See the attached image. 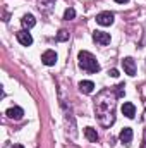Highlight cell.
<instances>
[{
    "label": "cell",
    "instance_id": "6da1fadb",
    "mask_svg": "<svg viewBox=\"0 0 146 148\" xmlns=\"http://www.w3.org/2000/svg\"><path fill=\"white\" fill-rule=\"evenodd\" d=\"M95 110H96V115L100 119V122L108 127L115 122V115H113V110H115V102L113 100H105V91L95 100Z\"/></svg>",
    "mask_w": 146,
    "mask_h": 148
},
{
    "label": "cell",
    "instance_id": "7a4b0ae2",
    "mask_svg": "<svg viewBox=\"0 0 146 148\" xmlns=\"http://www.w3.org/2000/svg\"><path fill=\"white\" fill-rule=\"evenodd\" d=\"M77 59H79V66H81L84 71H88V73H91V74H96L100 71V64L96 62V59H95L93 53L83 50V52H79Z\"/></svg>",
    "mask_w": 146,
    "mask_h": 148
},
{
    "label": "cell",
    "instance_id": "3957f363",
    "mask_svg": "<svg viewBox=\"0 0 146 148\" xmlns=\"http://www.w3.org/2000/svg\"><path fill=\"white\" fill-rule=\"evenodd\" d=\"M96 23H98L100 26H110V24L113 23V14L108 12V10L100 12V14L96 16Z\"/></svg>",
    "mask_w": 146,
    "mask_h": 148
},
{
    "label": "cell",
    "instance_id": "277c9868",
    "mask_svg": "<svg viewBox=\"0 0 146 148\" xmlns=\"http://www.w3.org/2000/svg\"><path fill=\"white\" fill-rule=\"evenodd\" d=\"M16 38H17V41H19L21 45H24V47H29V45L33 43V36L28 33V29L17 31V33H16Z\"/></svg>",
    "mask_w": 146,
    "mask_h": 148
},
{
    "label": "cell",
    "instance_id": "5b68a950",
    "mask_svg": "<svg viewBox=\"0 0 146 148\" xmlns=\"http://www.w3.org/2000/svg\"><path fill=\"white\" fill-rule=\"evenodd\" d=\"M41 62H43L45 66H55V62H57V53H55L53 50H46V52H43V55H41Z\"/></svg>",
    "mask_w": 146,
    "mask_h": 148
},
{
    "label": "cell",
    "instance_id": "8992f818",
    "mask_svg": "<svg viewBox=\"0 0 146 148\" xmlns=\"http://www.w3.org/2000/svg\"><path fill=\"white\" fill-rule=\"evenodd\" d=\"M122 67H124L126 74H129V76H136V64H134V60H132L131 57H126V59L122 60Z\"/></svg>",
    "mask_w": 146,
    "mask_h": 148
},
{
    "label": "cell",
    "instance_id": "52a82bcc",
    "mask_svg": "<svg viewBox=\"0 0 146 148\" xmlns=\"http://www.w3.org/2000/svg\"><path fill=\"white\" fill-rule=\"evenodd\" d=\"M93 40L100 45H108L110 43V35L105 33V31H95L93 33Z\"/></svg>",
    "mask_w": 146,
    "mask_h": 148
},
{
    "label": "cell",
    "instance_id": "ba28073f",
    "mask_svg": "<svg viewBox=\"0 0 146 148\" xmlns=\"http://www.w3.org/2000/svg\"><path fill=\"white\" fill-rule=\"evenodd\" d=\"M5 115H7L9 119H14V121H19V119H23V115H24V110H23L21 107H10L9 110L5 112Z\"/></svg>",
    "mask_w": 146,
    "mask_h": 148
},
{
    "label": "cell",
    "instance_id": "9c48e42d",
    "mask_svg": "<svg viewBox=\"0 0 146 148\" xmlns=\"http://www.w3.org/2000/svg\"><path fill=\"white\" fill-rule=\"evenodd\" d=\"M119 138H120V141H122V143L129 145V143L132 141V129H131V127H124V129L120 131Z\"/></svg>",
    "mask_w": 146,
    "mask_h": 148
},
{
    "label": "cell",
    "instance_id": "30bf717a",
    "mask_svg": "<svg viewBox=\"0 0 146 148\" xmlns=\"http://www.w3.org/2000/svg\"><path fill=\"white\" fill-rule=\"evenodd\" d=\"M122 114H124L126 117L132 119V117L136 115V107H134V103H131V102H126V103L122 105Z\"/></svg>",
    "mask_w": 146,
    "mask_h": 148
},
{
    "label": "cell",
    "instance_id": "8fae6325",
    "mask_svg": "<svg viewBox=\"0 0 146 148\" xmlns=\"http://www.w3.org/2000/svg\"><path fill=\"white\" fill-rule=\"evenodd\" d=\"M21 24H23V28H24V29H31V28L36 24V19H35V16L26 14V16L21 19Z\"/></svg>",
    "mask_w": 146,
    "mask_h": 148
},
{
    "label": "cell",
    "instance_id": "7c38bea8",
    "mask_svg": "<svg viewBox=\"0 0 146 148\" xmlns=\"http://www.w3.org/2000/svg\"><path fill=\"white\" fill-rule=\"evenodd\" d=\"M79 90H81L83 93L89 95V93H93V90H95V83H93V81H81V83H79Z\"/></svg>",
    "mask_w": 146,
    "mask_h": 148
},
{
    "label": "cell",
    "instance_id": "4fadbf2b",
    "mask_svg": "<svg viewBox=\"0 0 146 148\" xmlns=\"http://www.w3.org/2000/svg\"><path fill=\"white\" fill-rule=\"evenodd\" d=\"M84 136L89 140V141H98V133H96V129H93V127H86L84 129Z\"/></svg>",
    "mask_w": 146,
    "mask_h": 148
},
{
    "label": "cell",
    "instance_id": "5bb4252c",
    "mask_svg": "<svg viewBox=\"0 0 146 148\" xmlns=\"http://www.w3.org/2000/svg\"><path fill=\"white\" fill-rule=\"evenodd\" d=\"M74 17H76V10H74L72 7L67 9V10L64 12V19H65V21H71V19H74Z\"/></svg>",
    "mask_w": 146,
    "mask_h": 148
},
{
    "label": "cell",
    "instance_id": "9a60e30c",
    "mask_svg": "<svg viewBox=\"0 0 146 148\" xmlns=\"http://www.w3.org/2000/svg\"><path fill=\"white\" fill-rule=\"evenodd\" d=\"M57 40H59V41H65V40H69V33H67L65 29H60L59 35H57Z\"/></svg>",
    "mask_w": 146,
    "mask_h": 148
},
{
    "label": "cell",
    "instance_id": "2e32d148",
    "mask_svg": "<svg viewBox=\"0 0 146 148\" xmlns=\"http://www.w3.org/2000/svg\"><path fill=\"white\" fill-rule=\"evenodd\" d=\"M115 90H117V98H122L124 93H126V91H124V83H120L119 86H115Z\"/></svg>",
    "mask_w": 146,
    "mask_h": 148
},
{
    "label": "cell",
    "instance_id": "e0dca14e",
    "mask_svg": "<svg viewBox=\"0 0 146 148\" xmlns=\"http://www.w3.org/2000/svg\"><path fill=\"white\" fill-rule=\"evenodd\" d=\"M108 74L112 76V77H119V71H117V69H110Z\"/></svg>",
    "mask_w": 146,
    "mask_h": 148
},
{
    "label": "cell",
    "instance_id": "ac0fdd59",
    "mask_svg": "<svg viewBox=\"0 0 146 148\" xmlns=\"http://www.w3.org/2000/svg\"><path fill=\"white\" fill-rule=\"evenodd\" d=\"M117 3H126V2H129V0H115Z\"/></svg>",
    "mask_w": 146,
    "mask_h": 148
},
{
    "label": "cell",
    "instance_id": "d6986e66",
    "mask_svg": "<svg viewBox=\"0 0 146 148\" xmlns=\"http://www.w3.org/2000/svg\"><path fill=\"white\" fill-rule=\"evenodd\" d=\"M12 148H24V147H23V145H14Z\"/></svg>",
    "mask_w": 146,
    "mask_h": 148
},
{
    "label": "cell",
    "instance_id": "ffe728a7",
    "mask_svg": "<svg viewBox=\"0 0 146 148\" xmlns=\"http://www.w3.org/2000/svg\"><path fill=\"white\" fill-rule=\"evenodd\" d=\"M145 110H146V109H145Z\"/></svg>",
    "mask_w": 146,
    "mask_h": 148
}]
</instances>
